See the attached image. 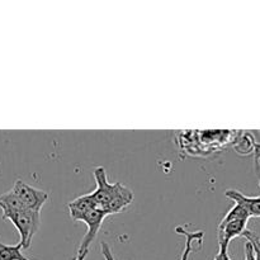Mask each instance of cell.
<instances>
[{
    "instance_id": "6da1fadb",
    "label": "cell",
    "mask_w": 260,
    "mask_h": 260,
    "mask_svg": "<svg viewBox=\"0 0 260 260\" xmlns=\"http://www.w3.org/2000/svg\"><path fill=\"white\" fill-rule=\"evenodd\" d=\"M94 179L96 187L90 196L96 206L107 212L108 216L123 212L134 201V192L129 188L124 187L121 183L111 184L108 182L107 172L103 167L94 169Z\"/></svg>"
},
{
    "instance_id": "7a4b0ae2",
    "label": "cell",
    "mask_w": 260,
    "mask_h": 260,
    "mask_svg": "<svg viewBox=\"0 0 260 260\" xmlns=\"http://www.w3.org/2000/svg\"><path fill=\"white\" fill-rule=\"evenodd\" d=\"M3 220L10 221L14 225V228L17 229L20 236L19 244L22 245L23 250L29 249L33 238H35L38 229H40L41 212L25 208V210L19 211V212L7 216Z\"/></svg>"
},
{
    "instance_id": "3957f363",
    "label": "cell",
    "mask_w": 260,
    "mask_h": 260,
    "mask_svg": "<svg viewBox=\"0 0 260 260\" xmlns=\"http://www.w3.org/2000/svg\"><path fill=\"white\" fill-rule=\"evenodd\" d=\"M13 193L19 198L20 202L28 208V210L37 211L41 212L42 207L48 200V193L45 190H41L38 188L32 187L28 183L18 179L14 182L12 189Z\"/></svg>"
},
{
    "instance_id": "277c9868",
    "label": "cell",
    "mask_w": 260,
    "mask_h": 260,
    "mask_svg": "<svg viewBox=\"0 0 260 260\" xmlns=\"http://www.w3.org/2000/svg\"><path fill=\"white\" fill-rule=\"evenodd\" d=\"M107 216H108L107 215V212H104L101 207L96 206V207L91 208L90 211H88V212L80 218V221H83V222L86 223V226H88V231H86V234L84 235L78 251H89L90 244L95 240L96 234H98V231L101 230L102 223H103V221L106 220Z\"/></svg>"
},
{
    "instance_id": "5b68a950",
    "label": "cell",
    "mask_w": 260,
    "mask_h": 260,
    "mask_svg": "<svg viewBox=\"0 0 260 260\" xmlns=\"http://www.w3.org/2000/svg\"><path fill=\"white\" fill-rule=\"evenodd\" d=\"M249 220H231L228 222H220L218 225V244L220 246H228L231 240L243 236L246 231Z\"/></svg>"
},
{
    "instance_id": "8992f818",
    "label": "cell",
    "mask_w": 260,
    "mask_h": 260,
    "mask_svg": "<svg viewBox=\"0 0 260 260\" xmlns=\"http://www.w3.org/2000/svg\"><path fill=\"white\" fill-rule=\"evenodd\" d=\"M225 196L229 200L244 206L249 212V215H250V217H260V196H258V197H249V196H245L244 193L235 189L226 190Z\"/></svg>"
},
{
    "instance_id": "52a82bcc",
    "label": "cell",
    "mask_w": 260,
    "mask_h": 260,
    "mask_svg": "<svg viewBox=\"0 0 260 260\" xmlns=\"http://www.w3.org/2000/svg\"><path fill=\"white\" fill-rule=\"evenodd\" d=\"M68 207H69V215H70V217L73 218L74 221H80V218L83 217L88 211H90L91 208L96 207V203L94 202L90 193H89V194L80 196L79 198L74 200L73 202L69 203Z\"/></svg>"
},
{
    "instance_id": "ba28073f",
    "label": "cell",
    "mask_w": 260,
    "mask_h": 260,
    "mask_svg": "<svg viewBox=\"0 0 260 260\" xmlns=\"http://www.w3.org/2000/svg\"><path fill=\"white\" fill-rule=\"evenodd\" d=\"M0 208L3 211V218L7 217V216L13 215V213H17L19 211L25 210V206L23 205L19 201V198L9 190V192H5L3 194H0Z\"/></svg>"
},
{
    "instance_id": "9c48e42d",
    "label": "cell",
    "mask_w": 260,
    "mask_h": 260,
    "mask_svg": "<svg viewBox=\"0 0 260 260\" xmlns=\"http://www.w3.org/2000/svg\"><path fill=\"white\" fill-rule=\"evenodd\" d=\"M175 231L178 234H182L183 236H185V246L184 250H183L182 256H180V260H188L189 259L190 254L193 253V243L194 241H198V243L202 245L203 238H205V233L203 231H194V233H190L187 229L183 228V226H178L175 228Z\"/></svg>"
},
{
    "instance_id": "30bf717a",
    "label": "cell",
    "mask_w": 260,
    "mask_h": 260,
    "mask_svg": "<svg viewBox=\"0 0 260 260\" xmlns=\"http://www.w3.org/2000/svg\"><path fill=\"white\" fill-rule=\"evenodd\" d=\"M22 245H7L0 241V260H30L22 253Z\"/></svg>"
},
{
    "instance_id": "8fae6325",
    "label": "cell",
    "mask_w": 260,
    "mask_h": 260,
    "mask_svg": "<svg viewBox=\"0 0 260 260\" xmlns=\"http://www.w3.org/2000/svg\"><path fill=\"white\" fill-rule=\"evenodd\" d=\"M256 142L254 141L253 136L250 134H244L243 136L240 137L238 142L235 144V150L239 152V154L248 155L250 152H254V149H255Z\"/></svg>"
},
{
    "instance_id": "7c38bea8",
    "label": "cell",
    "mask_w": 260,
    "mask_h": 260,
    "mask_svg": "<svg viewBox=\"0 0 260 260\" xmlns=\"http://www.w3.org/2000/svg\"><path fill=\"white\" fill-rule=\"evenodd\" d=\"M249 218H250V215L246 211V208L241 206L240 203H235L234 207L226 213V216L222 218L221 222H228V221L231 220H249Z\"/></svg>"
},
{
    "instance_id": "4fadbf2b",
    "label": "cell",
    "mask_w": 260,
    "mask_h": 260,
    "mask_svg": "<svg viewBox=\"0 0 260 260\" xmlns=\"http://www.w3.org/2000/svg\"><path fill=\"white\" fill-rule=\"evenodd\" d=\"M243 236L248 240V243H250V245L253 246L255 260H260V239L253 233V231L249 230H246L245 233L243 234Z\"/></svg>"
},
{
    "instance_id": "5bb4252c",
    "label": "cell",
    "mask_w": 260,
    "mask_h": 260,
    "mask_svg": "<svg viewBox=\"0 0 260 260\" xmlns=\"http://www.w3.org/2000/svg\"><path fill=\"white\" fill-rule=\"evenodd\" d=\"M102 254H103L104 260H116L113 254H112L111 248H109V245L107 243H102Z\"/></svg>"
},
{
    "instance_id": "9a60e30c",
    "label": "cell",
    "mask_w": 260,
    "mask_h": 260,
    "mask_svg": "<svg viewBox=\"0 0 260 260\" xmlns=\"http://www.w3.org/2000/svg\"><path fill=\"white\" fill-rule=\"evenodd\" d=\"M88 253L89 251H78V254H76V256L73 260H85Z\"/></svg>"
}]
</instances>
